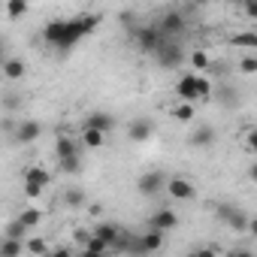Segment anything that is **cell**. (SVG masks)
Masks as SVG:
<instances>
[{"label":"cell","instance_id":"cell-1","mask_svg":"<svg viewBox=\"0 0 257 257\" xmlns=\"http://www.w3.org/2000/svg\"><path fill=\"white\" fill-rule=\"evenodd\" d=\"M85 37H91L88 34V28H85V22H82V16H76V19H55V22H49L46 28H43V40H46V46H52V49H58V52H70L76 43H82Z\"/></svg>","mask_w":257,"mask_h":257},{"label":"cell","instance_id":"cell-2","mask_svg":"<svg viewBox=\"0 0 257 257\" xmlns=\"http://www.w3.org/2000/svg\"><path fill=\"white\" fill-rule=\"evenodd\" d=\"M212 91H215V85H212L206 76H200V73H188V76H182V79L176 82V94H179V100L200 103V100H209Z\"/></svg>","mask_w":257,"mask_h":257},{"label":"cell","instance_id":"cell-3","mask_svg":"<svg viewBox=\"0 0 257 257\" xmlns=\"http://www.w3.org/2000/svg\"><path fill=\"white\" fill-rule=\"evenodd\" d=\"M164 40H167V37H164V31H161L158 25H143V28L134 31V43H137V49L146 52V55H155Z\"/></svg>","mask_w":257,"mask_h":257},{"label":"cell","instance_id":"cell-4","mask_svg":"<svg viewBox=\"0 0 257 257\" xmlns=\"http://www.w3.org/2000/svg\"><path fill=\"white\" fill-rule=\"evenodd\" d=\"M155 58H158V64H161V67L176 70V67H182V61H185V49H182V43H179V40L167 37V40L161 43V49L155 52Z\"/></svg>","mask_w":257,"mask_h":257},{"label":"cell","instance_id":"cell-5","mask_svg":"<svg viewBox=\"0 0 257 257\" xmlns=\"http://www.w3.org/2000/svg\"><path fill=\"white\" fill-rule=\"evenodd\" d=\"M215 215H218L230 230H236V233H248L251 218H248L242 209H236V206H230V203H221V206H215Z\"/></svg>","mask_w":257,"mask_h":257},{"label":"cell","instance_id":"cell-6","mask_svg":"<svg viewBox=\"0 0 257 257\" xmlns=\"http://www.w3.org/2000/svg\"><path fill=\"white\" fill-rule=\"evenodd\" d=\"M167 194L176 203H188V200L197 197V185L191 179H185V176H173V179H167Z\"/></svg>","mask_w":257,"mask_h":257},{"label":"cell","instance_id":"cell-7","mask_svg":"<svg viewBox=\"0 0 257 257\" xmlns=\"http://www.w3.org/2000/svg\"><path fill=\"white\" fill-rule=\"evenodd\" d=\"M137 191H140L143 197H155V194L167 191V176H164L161 170L143 173V176H140V182H137Z\"/></svg>","mask_w":257,"mask_h":257},{"label":"cell","instance_id":"cell-8","mask_svg":"<svg viewBox=\"0 0 257 257\" xmlns=\"http://www.w3.org/2000/svg\"><path fill=\"white\" fill-rule=\"evenodd\" d=\"M158 28L164 31V37H173V40H179L182 34H185V16L182 13H164L161 16V22H158Z\"/></svg>","mask_w":257,"mask_h":257},{"label":"cell","instance_id":"cell-9","mask_svg":"<svg viewBox=\"0 0 257 257\" xmlns=\"http://www.w3.org/2000/svg\"><path fill=\"white\" fill-rule=\"evenodd\" d=\"M127 137H131V143H149L155 137V124L149 118H134L127 124Z\"/></svg>","mask_w":257,"mask_h":257},{"label":"cell","instance_id":"cell-10","mask_svg":"<svg viewBox=\"0 0 257 257\" xmlns=\"http://www.w3.org/2000/svg\"><path fill=\"white\" fill-rule=\"evenodd\" d=\"M149 227H155V230H164V233H170V230H176L179 227V215L173 212V209H158V212H152L149 215V221H146Z\"/></svg>","mask_w":257,"mask_h":257},{"label":"cell","instance_id":"cell-11","mask_svg":"<svg viewBox=\"0 0 257 257\" xmlns=\"http://www.w3.org/2000/svg\"><path fill=\"white\" fill-rule=\"evenodd\" d=\"M22 179H25V185H40V188H49V185H52V173H49L46 167H40V164L25 167Z\"/></svg>","mask_w":257,"mask_h":257},{"label":"cell","instance_id":"cell-12","mask_svg":"<svg viewBox=\"0 0 257 257\" xmlns=\"http://www.w3.org/2000/svg\"><path fill=\"white\" fill-rule=\"evenodd\" d=\"M40 137H43V124H40V121H22V124H19V131H16V140L25 143V146L37 143Z\"/></svg>","mask_w":257,"mask_h":257},{"label":"cell","instance_id":"cell-13","mask_svg":"<svg viewBox=\"0 0 257 257\" xmlns=\"http://www.w3.org/2000/svg\"><path fill=\"white\" fill-rule=\"evenodd\" d=\"M79 146H82V140H73L70 134H58V140H55V155H58V161L79 155Z\"/></svg>","mask_w":257,"mask_h":257},{"label":"cell","instance_id":"cell-14","mask_svg":"<svg viewBox=\"0 0 257 257\" xmlns=\"http://www.w3.org/2000/svg\"><path fill=\"white\" fill-rule=\"evenodd\" d=\"M161 248H164V230L149 227V233L140 236V254H152V251H161Z\"/></svg>","mask_w":257,"mask_h":257},{"label":"cell","instance_id":"cell-15","mask_svg":"<svg viewBox=\"0 0 257 257\" xmlns=\"http://www.w3.org/2000/svg\"><path fill=\"white\" fill-rule=\"evenodd\" d=\"M188 143H191L194 149H209V146L215 143V131H212L209 124H200V127H194V131H191Z\"/></svg>","mask_w":257,"mask_h":257},{"label":"cell","instance_id":"cell-16","mask_svg":"<svg viewBox=\"0 0 257 257\" xmlns=\"http://www.w3.org/2000/svg\"><path fill=\"white\" fill-rule=\"evenodd\" d=\"M91 230H94L100 239H106L112 248H115V242H118V239H121V233H124V227H118V224H112V221H97Z\"/></svg>","mask_w":257,"mask_h":257},{"label":"cell","instance_id":"cell-17","mask_svg":"<svg viewBox=\"0 0 257 257\" xmlns=\"http://www.w3.org/2000/svg\"><path fill=\"white\" fill-rule=\"evenodd\" d=\"M85 124H88V127H97V131H103V134H112V131H115V118H112L109 112H91Z\"/></svg>","mask_w":257,"mask_h":257},{"label":"cell","instance_id":"cell-18","mask_svg":"<svg viewBox=\"0 0 257 257\" xmlns=\"http://www.w3.org/2000/svg\"><path fill=\"white\" fill-rule=\"evenodd\" d=\"M106 137H109V134H103V131H97V127H88V124H85V131H82L79 140H82L85 149H100V146L106 143Z\"/></svg>","mask_w":257,"mask_h":257},{"label":"cell","instance_id":"cell-19","mask_svg":"<svg viewBox=\"0 0 257 257\" xmlns=\"http://www.w3.org/2000/svg\"><path fill=\"white\" fill-rule=\"evenodd\" d=\"M19 254H25V239L4 236V242H0V257H19Z\"/></svg>","mask_w":257,"mask_h":257},{"label":"cell","instance_id":"cell-20","mask_svg":"<svg viewBox=\"0 0 257 257\" xmlns=\"http://www.w3.org/2000/svg\"><path fill=\"white\" fill-rule=\"evenodd\" d=\"M4 76H7L10 82L25 79V61H22V58H7V64H4Z\"/></svg>","mask_w":257,"mask_h":257},{"label":"cell","instance_id":"cell-21","mask_svg":"<svg viewBox=\"0 0 257 257\" xmlns=\"http://www.w3.org/2000/svg\"><path fill=\"white\" fill-rule=\"evenodd\" d=\"M194 106H197V103L182 100V103L173 109V118H176V121H182V124H191V121H194V115H197V112H194Z\"/></svg>","mask_w":257,"mask_h":257},{"label":"cell","instance_id":"cell-22","mask_svg":"<svg viewBox=\"0 0 257 257\" xmlns=\"http://www.w3.org/2000/svg\"><path fill=\"white\" fill-rule=\"evenodd\" d=\"M230 43L236 49H257V34L254 31H239V34L230 37Z\"/></svg>","mask_w":257,"mask_h":257},{"label":"cell","instance_id":"cell-23","mask_svg":"<svg viewBox=\"0 0 257 257\" xmlns=\"http://www.w3.org/2000/svg\"><path fill=\"white\" fill-rule=\"evenodd\" d=\"M19 221H22L28 230H37V227L43 224V212H40V209H34V206H28V209L19 215Z\"/></svg>","mask_w":257,"mask_h":257},{"label":"cell","instance_id":"cell-24","mask_svg":"<svg viewBox=\"0 0 257 257\" xmlns=\"http://www.w3.org/2000/svg\"><path fill=\"white\" fill-rule=\"evenodd\" d=\"M106 251H112V245L106 242V239H100L97 233L85 242V248H82V254H106Z\"/></svg>","mask_w":257,"mask_h":257},{"label":"cell","instance_id":"cell-25","mask_svg":"<svg viewBox=\"0 0 257 257\" xmlns=\"http://www.w3.org/2000/svg\"><path fill=\"white\" fill-rule=\"evenodd\" d=\"M25 13H28V0H7V19L10 22H19Z\"/></svg>","mask_w":257,"mask_h":257},{"label":"cell","instance_id":"cell-26","mask_svg":"<svg viewBox=\"0 0 257 257\" xmlns=\"http://www.w3.org/2000/svg\"><path fill=\"white\" fill-rule=\"evenodd\" d=\"M25 254H37V257H49L52 254V248L43 242V239H28L25 242Z\"/></svg>","mask_w":257,"mask_h":257},{"label":"cell","instance_id":"cell-27","mask_svg":"<svg viewBox=\"0 0 257 257\" xmlns=\"http://www.w3.org/2000/svg\"><path fill=\"white\" fill-rule=\"evenodd\" d=\"M191 67H194L197 73H203V70H209V67H212V58H209V52H203V49H197V52L191 55Z\"/></svg>","mask_w":257,"mask_h":257},{"label":"cell","instance_id":"cell-28","mask_svg":"<svg viewBox=\"0 0 257 257\" xmlns=\"http://www.w3.org/2000/svg\"><path fill=\"white\" fill-rule=\"evenodd\" d=\"M242 149L248 155H257V127H248V131L242 134Z\"/></svg>","mask_w":257,"mask_h":257},{"label":"cell","instance_id":"cell-29","mask_svg":"<svg viewBox=\"0 0 257 257\" xmlns=\"http://www.w3.org/2000/svg\"><path fill=\"white\" fill-rule=\"evenodd\" d=\"M64 200H67V206H73V209H82V206H85V194H82L79 188H70V191L64 194Z\"/></svg>","mask_w":257,"mask_h":257},{"label":"cell","instance_id":"cell-30","mask_svg":"<svg viewBox=\"0 0 257 257\" xmlns=\"http://www.w3.org/2000/svg\"><path fill=\"white\" fill-rule=\"evenodd\" d=\"M239 73L254 76V73H257V55H242V61H239Z\"/></svg>","mask_w":257,"mask_h":257},{"label":"cell","instance_id":"cell-31","mask_svg":"<svg viewBox=\"0 0 257 257\" xmlns=\"http://www.w3.org/2000/svg\"><path fill=\"white\" fill-rule=\"evenodd\" d=\"M61 170H64V173H79V170H82L79 155H73V158H61Z\"/></svg>","mask_w":257,"mask_h":257},{"label":"cell","instance_id":"cell-32","mask_svg":"<svg viewBox=\"0 0 257 257\" xmlns=\"http://www.w3.org/2000/svg\"><path fill=\"white\" fill-rule=\"evenodd\" d=\"M242 16L245 19H251V22H257V0H242Z\"/></svg>","mask_w":257,"mask_h":257},{"label":"cell","instance_id":"cell-33","mask_svg":"<svg viewBox=\"0 0 257 257\" xmlns=\"http://www.w3.org/2000/svg\"><path fill=\"white\" fill-rule=\"evenodd\" d=\"M25 233H28V227H25V224H22L19 218H16V221H13L10 227H7V236H16V239H25Z\"/></svg>","mask_w":257,"mask_h":257},{"label":"cell","instance_id":"cell-34","mask_svg":"<svg viewBox=\"0 0 257 257\" xmlns=\"http://www.w3.org/2000/svg\"><path fill=\"white\" fill-rule=\"evenodd\" d=\"M91 236H94V230H88V227H79V230L73 233V239L79 242V248H85V242H88Z\"/></svg>","mask_w":257,"mask_h":257},{"label":"cell","instance_id":"cell-35","mask_svg":"<svg viewBox=\"0 0 257 257\" xmlns=\"http://www.w3.org/2000/svg\"><path fill=\"white\" fill-rule=\"evenodd\" d=\"M43 191H46V188H40V185H25V194H28L31 200H37V197H40Z\"/></svg>","mask_w":257,"mask_h":257},{"label":"cell","instance_id":"cell-36","mask_svg":"<svg viewBox=\"0 0 257 257\" xmlns=\"http://www.w3.org/2000/svg\"><path fill=\"white\" fill-rule=\"evenodd\" d=\"M218 100H224V103H233V100H236V94H233V91H227V88H218Z\"/></svg>","mask_w":257,"mask_h":257},{"label":"cell","instance_id":"cell-37","mask_svg":"<svg viewBox=\"0 0 257 257\" xmlns=\"http://www.w3.org/2000/svg\"><path fill=\"white\" fill-rule=\"evenodd\" d=\"M248 233H251V236L257 239V218H251V224H248Z\"/></svg>","mask_w":257,"mask_h":257},{"label":"cell","instance_id":"cell-38","mask_svg":"<svg viewBox=\"0 0 257 257\" xmlns=\"http://www.w3.org/2000/svg\"><path fill=\"white\" fill-rule=\"evenodd\" d=\"M248 176H251V179L257 182V164H251V170H248Z\"/></svg>","mask_w":257,"mask_h":257},{"label":"cell","instance_id":"cell-39","mask_svg":"<svg viewBox=\"0 0 257 257\" xmlns=\"http://www.w3.org/2000/svg\"><path fill=\"white\" fill-rule=\"evenodd\" d=\"M233 4H242V0H233Z\"/></svg>","mask_w":257,"mask_h":257},{"label":"cell","instance_id":"cell-40","mask_svg":"<svg viewBox=\"0 0 257 257\" xmlns=\"http://www.w3.org/2000/svg\"><path fill=\"white\" fill-rule=\"evenodd\" d=\"M254 185H257V182H254Z\"/></svg>","mask_w":257,"mask_h":257}]
</instances>
